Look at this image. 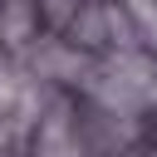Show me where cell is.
Instances as JSON below:
<instances>
[{
	"label": "cell",
	"instance_id": "1",
	"mask_svg": "<svg viewBox=\"0 0 157 157\" xmlns=\"http://www.w3.org/2000/svg\"><path fill=\"white\" fill-rule=\"evenodd\" d=\"M29 34H34V5L29 0H5L0 5V44L25 49Z\"/></svg>",
	"mask_w": 157,
	"mask_h": 157
}]
</instances>
